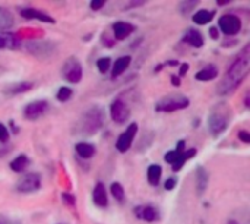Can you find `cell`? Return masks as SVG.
<instances>
[{"label": "cell", "mask_w": 250, "mask_h": 224, "mask_svg": "<svg viewBox=\"0 0 250 224\" xmlns=\"http://www.w3.org/2000/svg\"><path fill=\"white\" fill-rule=\"evenodd\" d=\"M19 13L25 19H37V21H41V22L54 23V19L50 15H47L45 12H41L38 9H34V7H23V9H21Z\"/></svg>", "instance_id": "obj_12"}, {"label": "cell", "mask_w": 250, "mask_h": 224, "mask_svg": "<svg viewBox=\"0 0 250 224\" xmlns=\"http://www.w3.org/2000/svg\"><path fill=\"white\" fill-rule=\"evenodd\" d=\"M62 76L70 82V84H78L82 79V65L76 57H69L64 65L62 66Z\"/></svg>", "instance_id": "obj_5"}, {"label": "cell", "mask_w": 250, "mask_h": 224, "mask_svg": "<svg viewBox=\"0 0 250 224\" xmlns=\"http://www.w3.org/2000/svg\"><path fill=\"white\" fill-rule=\"evenodd\" d=\"M13 25V16L12 13L0 6V29H7Z\"/></svg>", "instance_id": "obj_26"}, {"label": "cell", "mask_w": 250, "mask_h": 224, "mask_svg": "<svg viewBox=\"0 0 250 224\" xmlns=\"http://www.w3.org/2000/svg\"><path fill=\"white\" fill-rule=\"evenodd\" d=\"M136 134H138V125H136V123H130V125L127 126V129H126L122 135H119V138H117V142H116L117 151L126 153V151L132 147Z\"/></svg>", "instance_id": "obj_10"}, {"label": "cell", "mask_w": 250, "mask_h": 224, "mask_svg": "<svg viewBox=\"0 0 250 224\" xmlns=\"http://www.w3.org/2000/svg\"><path fill=\"white\" fill-rule=\"evenodd\" d=\"M34 87L32 82L29 81H21V82H15V84H10L9 87L4 88V94L7 95H18V94H22V92H26L29 91L31 88Z\"/></svg>", "instance_id": "obj_17"}, {"label": "cell", "mask_w": 250, "mask_h": 224, "mask_svg": "<svg viewBox=\"0 0 250 224\" xmlns=\"http://www.w3.org/2000/svg\"><path fill=\"white\" fill-rule=\"evenodd\" d=\"M135 216L141 220H145V222H155L158 220V210L154 208L152 205H139L135 208Z\"/></svg>", "instance_id": "obj_13"}, {"label": "cell", "mask_w": 250, "mask_h": 224, "mask_svg": "<svg viewBox=\"0 0 250 224\" xmlns=\"http://www.w3.org/2000/svg\"><path fill=\"white\" fill-rule=\"evenodd\" d=\"M9 138H10V135H9L7 128L3 123H0V142L1 144H6L9 141Z\"/></svg>", "instance_id": "obj_31"}, {"label": "cell", "mask_w": 250, "mask_h": 224, "mask_svg": "<svg viewBox=\"0 0 250 224\" xmlns=\"http://www.w3.org/2000/svg\"><path fill=\"white\" fill-rule=\"evenodd\" d=\"M189 98L182 95V94H171L167 95L164 98H161L157 104H155V110L161 112V113H171V112H177V110H183L189 106Z\"/></svg>", "instance_id": "obj_4"}, {"label": "cell", "mask_w": 250, "mask_h": 224, "mask_svg": "<svg viewBox=\"0 0 250 224\" xmlns=\"http://www.w3.org/2000/svg\"><path fill=\"white\" fill-rule=\"evenodd\" d=\"M110 114L116 123H125L130 116V109L122 98H116L110 106Z\"/></svg>", "instance_id": "obj_9"}, {"label": "cell", "mask_w": 250, "mask_h": 224, "mask_svg": "<svg viewBox=\"0 0 250 224\" xmlns=\"http://www.w3.org/2000/svg\"><path fill=\"white\" fill-rule=\"evenodd\" d=\"M188 69H189V65H188V63H183V65L180 66V70H179V78L185 76V75L188 73Z\"/></svg>", "instance_id": "obj_36"}, {"label": "cell", "mask_w": 250, "mask_h": 224, "mask_svg": "<svg viewBox=\"0 0 250 224\" xmlns=\"http://www.w3.org/2000/svg\"><path fill=\"white\" fill-rule=\"evenodd\" d=\"M29 166V158L23 154L18 156L16 158H13L10 161V169L15 172V173H22L26 170V167Z\"/></svg>", "instance_id": "obj_24"}, {"label": "cell", "mask_w": 250, "mask_h": 224, "mask_svg": "<svg viewBox=\"0 0 250 224\" xmlns=\"http://www.w3.org/2000/svg\"><path fill=\"white\" fill-rule=\"evenodd\" d=\"M130 62H132V57H130V56H123V57L117 59L116 63H114V66H113L111 76H113V78L120 76V75L130 66Z\"/></svg>", "instance_id": "obj_21"}, {"label": "cell", "mask_w": 250, "mask_h": 224, "mask_svg": "<svg viewBox=\"0 0 250 224\" xmlns=\"http://www.w3.org/2000/svg\"><path fill=\"white\" fill-rule=\"evenodd\" d=\"M110 192H111V195H113L117 201H120V202L125 201V189H123V186H122L120 183H117V182L111 183Z\"/></svg>", "instance_id": "obj_27"}, {"label": "cell", "mask_w": 250, "mask_h": 224, "mask_svg": "<svg viewBox=\"0 0 250 224\" xmlns=\"http://www.w3.org/2000/svg\"><path fill=\"white\" fill-rule=\"evenodd\" d=\"M41 188V176L38 173H26L16 183V191L21 194H31Z\"/></svg>", "instance_id": "obj_7"}, {"label": "cell", "mask_w": 250, "mask_h": 224, "mask_svg": "<svg viewBox=\"0 0 250 224\" xmlns=\"http://www.w3.org/2000/svg\"><path fill=\"white\" fill-rule=\"evenodd\" d=\"M239 139H240V141H243L245 144H249L250 142L249 132H246V131H240V132H239Z\"/></svg>", "instance_id": "obj_35"}, {"label": "cell", "mask_w": 250, "mask_h": 224, "mask_svg": "<svg viewBox=\"0 0 250 224\" xmlns=\"http://www.w3.org/2000/svg\"><path fill=\"white\" fill-rule=\"evenodd\" d=\"M218 26L226 35H236L242 29V21L239 16H236L233 13H226L220 18Z\"/></svg>", "instance_id": "obj_8"}, {"label": "cell", "mask_w": 250, "mask_h": 224, "mask_svg": "<svg viewBox=\"0 0 250 224\" xmlns=\"http://www.w3.org/2000/svg\"><path fill=\"white\" fill-rule=\"evenodd\" d=\"M135 25L129 23V22H116L113 25V34L116 40H125L127 38L133 31H135Z\"/></svg>", "instance_id": "obj_14"}, {"label": "cell", "mask_w": 250, "mask_h": 224, "mask_svg": "<svg viewBox=\"0 0 250 224\" xmlns=\"http://www.w3.org/2000/svg\"><path fill=\"white\" fill-rule=\"evenodd\" d=\"M104 119H105V116H104L103 109L98 106H94L82 114V117L78 123V129L83 135H94L103 128Z\"/></svg>", "instance_id": "obj_2"}, {"label": "cell", "mask_w": 250, "mask_h": 224, "mask_svg": "<svg viewBox=\"0 0 250 224\" xmlns=\"http://www.w3.org/2000/svg\"><path fill=\"white\" fill-rule=\"evenodd\" d=\"M110 65H111V59H110V57H101V59L97 60V67H98V70H100L101 73L108 72Z\"/></svg>", "instance_id": "obj_29"}, {"label": "cell", "mask_w": 250, "mask_h": 224, "mask_svg": "<svg viewBox=\"0 0 250 224\" xmlns=\"http://www.w3.org/2000/svg\"><path fill=\"white\" fill-rule=\"evenodd\" d=\"M245 103H246V107H249V94H246V100H245Z\"/></svg>", "instance_id": "obj_40"}, {"label": "cell", "mask_w": 250, "mask_h": 224, "mask_svg": "<svg viewBox=\"0 0 250 224\" xmlns=\"http://www.w3.org/2000/svg\"><path fill=\"white\" fill-rule=\"evenodd\" d=\"M92 200L95 202V205L98 207H107L108 205V197H107V189L103 183H97L92 192Z\"/></svg>", "instance_id": "obj_15"}, {"label": "cell", "mask_w": 250, "mask_h": 224, "mask_svg": "<svg viewBox=\"0 0 250 224\" xmlns=\"http://www.w3.org/2000/svg\"><path fill=\"white\" fill-rule=\"evenodd\" d=\"M208 172L205 167L199 166L196 169V191H198V195H202L205 191H207V186H208Z\"/></svg>", "instance_id": "obj_18"}, {"label": "cell", "mask_w": 250, "mask_h": 224, "mask_svg": "<svg viewBox=\"0 0 250 224\" xmlns=\"http://www.w3.org/2000/svg\"><path fill=\"white\" fill-rule=\"evenodd\" d=\"M47 109H48V103L45 100H37V101L28 103L23 107V117L26 120H37L47 112Z\"/></svg>", "instance_id": "obj_11"}, {"label": "cell", "mask_w": 250, "mask_h": 224, "mask_svg": "<svg viewBox=\"0 0 250 224\" xmlns=\"http://www.w3.org/2000/svg\"><path fill=\"white\" fill-rule=\"evenodd\" d=\"M183 41L195 48H201L204 45V37L198 29H188L183 35Z\"/></svg>", "instance_id": "obj_16"}, {"label": "cell", "mask_w": 250, "mask_h": 224, "mask_svg": "<svg viewBox=\"0 0 250 224\" xmlns=\"http://www.w3.org/2000/svg\"><path fill=\"white\" fill-rule=\"evenodd\" d=\"M209 34H211V38H214V40H217V38L220 37V35H218V29H217V28H214V26L209 29Z\"/></svg>", "instance_id": "obj_38"}, {"label": "cell", "mask_w": 250, "mask_h": 224, "mask_svg": "<svg viewBox=\"0 0 250 224\" xmlns=\"http://www.w3.org/2000/svg\"><path fill=\"white\" fill-rule=\"evenodd\" d=\"M192 19L198 25H207V23H209L214 19V12L212 10H208V9H202V10H198L192 16Z\"/></svg>", "instance_id": "obj_23"}, {"label": "cell", "mask_w": 250, "mask_h": 224, "mask_svg": "<svg viewBox=\"0 0 250 224\" xmlns=\"http://www.w3.org/2000/svg\"><path fill=\"white\" fill-rule=\"evenodd\" d=\"M161 175H163V169L160 164H151L148 167V182L152 186H158L160 180H161Z\"/></svg>", "instance_id": "obj_25"}, {"label": "cell", "mask_w": 250, "mask_h": 224, "mask_svg": "<svg viewBox=\"0 0 250 224\" xmlns=\"http://www.w3.org/2000/svg\"><path fill=\"white\" fill-rule=\"evenodd\" d=\"M171 81H173V84H174L176 87H179V85L182 84V82H180V78H179V76H173V78H171Z\"/></svg>", "instance_id": "obj_39"}, {"label": "cell", "mask_w": 250, "mask_h": 224, "mask_svg": "<svg viewBox=\"0 0 250 224\" xmlns=\"http://www.w3.org/2000/svg\"><path fill=\"white\" fill-rule=\"evenodd\" d=\"M249 65L250 45L248 44L237 54V57L234 59V62L231 63V66L226 72V75L223 76V79H221V82L218 84V88H217L218 92L221 95H226V94L233 92L243 82V79L248 76V73H249Z\"/></svg>", "instance_id": "obj_1"}, {"label": "cell", "mask_w": 250, "mask_h": 224, "mask_svg": "<svg viewBox=\"0 0 250 224\" xmlns=\"http://www.w3.org/2000/svg\"><path fill=\"white\" fill-rule=\"evenodd\" d=\"M75 150H76V154L85 160L94 157V154H95V147L92 144H88V142H78Z\"/></svg>", "instance_id": "obj_22"}, {"label": "cell", "mask_w": 250, "mask_h": 224, "mask_svg": "<svg viewBox=\"0 0 250 224\" xmlns=\"http://www.w3.org/2000/svg\"><path fill=\"white\" fill-rule=\"evenodd\" d=\"M19 45L18 38L12 32H0V50H15Z\"/></svg>", "instance_id": "obj_20"}, {"label": "cell", "mask_w": 250, "mask_h": 224, "mask_svg": "<svg viewBox=\"0 0 250 224\" xmlns=\"http://www.w3.org/2000/svg\"><path fill=\"white\" fill-rule=\"evenodd\" d=\"M217 75H218V67H217L215 65H208V66H205L204 69H201V70L195 75V78H196L198 81H201V82H207V81L215 79Z\"/></svg>", "instance_id": "obj_19"}, {"label": "cell", "mask_w": 250, "mask_h": 224, "mask_svg": "<svg viewBox=\"0 0 250 224\" xmlns=\"http://www.w3.org/2000/svg\"><path fill=\"white\" fill-rule=\"evenodd\" d=\"M72 95H73V91H72L69 87H62V88H59V91H57V94H56V98H57L60 103H64V101L70 100Z\"/></svg>", "instance_id": "obj_28"}, {"label": "cell", "mask_w": 250, "mask_h": 224, "mask_svg": "<svg viewBox=\"0 0 250 224\" xmlns=\"http://www.w3.org/2000/svg\"><path fill=\"white\" fill-rule=\"evenodd\" d=\"M26 50L37 59H47L56 51V44L51 41H32L26 44Z\"/></svg>", "instance_id": "obj_6"}, {"label": "cell", "mask_w": 250, "mask_h": 224, "mask_svg": "<svg viewBox=\"0 0 250 224\" xmlns=\"http://www.w3.org/2000/svg\"><path fill=\"white\" fill-rule=\"evenodd\" d=\"M176 185H177V179L176 178H168V180L166 182L164 188H166V191H173L176 188Z\"/></svg>", "instance_id": "obj_32"}, {"label": "cell", "mask_w": 250, "mask_h": 224, "mask_svg": "<svg viewBox=\"0 0 250 224\" xmlns=\"http://www.w3.org/2000/svg\"><path fill=\"white\" fill-rule=\"evenodd\" d=\"M0 224H21L16 220H10V219H6V217H0Z\"/></svg>", "instance_id": "obj_37"}, {"label": "cell", "mask_w": 250, "mask_h": 224, "mask_svg": "<svg viewBox=\"0 0 250 224\" xmlns=\"http://www.w3.org/2000/svg\"><path fill=\"white\" fill-rule=\"evenodd\" d=\"M231 120V112L226 104H218L212 109L209 117H208V128L212 136L221 135L230 125Z\"/></svg>", "instance_id": "obj_3"}, {"label": "cell", "mask_w": 250, "mask_h": 224, "mask_svg": "<svg viewBox=\"0 0 250 224\" xmlns=\"http://www.w3.org/2000/svg\"><path fill=\"white\" fill-rule=\"evenodd\" d=\"M198 4V1H182L180 4H179V10H180V13H188V12H190L195 6Z\"/></svg>", "instance_id": "obj_30"}, {"label": "cell", "mask_w": 250, "mask_h": 224, "mask_svg": "<svg viewBox=\"0 0 250 224\" xmlns=\"http://www.w3.org/2000/svg\"><path fill=\"white\" fill-rule=\"evenodd\" d=\"M104 4H105L104 0H92L91 4H89V7H91L92 10H100Z\"/></svg>", "instance_id": "obj_34"}, {"label": "cell", "mask_w": 250, "mask_h": 224, "mask_svg": "<svg viewBox=\"0 0 250 224\" xmlns=\"http://www.w3.org/2000/svg\"><path fill=\"white\" fill-rule=\"evenodd\" d=\"M62 200H63V202L64 204H67V205H70V207H73L75 205V197L73 195H69V194H63L62 195Z\"/></svg>", "instance_id": "obj_33"}]
</instances>
